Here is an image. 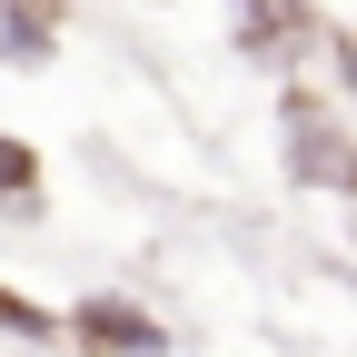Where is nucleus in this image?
<instances>
[{
  "label": "nucleus",
  "instance_id": "obj_1",
  "mask_svg": "<svg viewBox=\"0 0 357 357\" xmlns=\"http://www.w3.org/2000/svg\"><path fill=\"white\" fill-rule=\"evenodd\" d=\"M278 159L298 189H337L357 199V109L337 100V89H307L298 70L278 79Z\"/></svg>",
  "mask_w": 357,
  "mask_h": 357
},
{
  "label": "nucleus",
  "instance_id": "obj_2",
  "mask_svg": "<svg viewBox=\"0 0 357 357\" xmlns=\"http://www.w3.org/2000/svg\"><path fill=\"white\" fill-rule=\"evenodd\" d=\"M60 347H79V357H169L178 337H169L159 307L119 298V288H89L79 307H60Z\"/></svg>",
  "mask_w": 357,
  "mask_h": 357
},
{
  "label": "nucleus",
  "instance_id": "obj_3",
  "mask_svg": "<svg viewBox=\"0 0 357 357\" xmlns=\"http://www.w3.org/2000/svg\"><path fill=\"white\" fill-rule=\"evenodd\" d=\"M238 50H248L268 79H288L307 50H328V30H318L307 0H238Z\"/></svg>",
  "mask_w": 357,
  "mask_h": 357
},
{
  "label": "nucleus",
  "instance_id": "obj_4",
  "mask_svg": "<svg viewBox=\"0 0 357 357\" xmlns=\"http://www.w3.org/2000/svg\"><path fill=\"white\" fill-rule=\"evenodd\" d=\"M60 10L70 0H0V70H50L60 60Z\"/></svg>",
  "mask_w": 357,
  "mask_h": 357
},
{
  "label": "nucleus",
  "instance_id": "obj_5",
  "mask_svg": "<svg viewBox=\"0 0 357 357\" xmlns=\"http://www.w3.org/2000/svg\"><path fill=\"white\" fill-rule=\"evenodd\" d=\"M40 189H50V159L20 129H0V208H40Z\"/></svg>",
  "mask_w": 357,
  "mask_h": 357
},
{
  "label": "nucleus",
  "instance_id": "obj_6",
  "mask_svg": "<svg viewBox=\"0 0 357 357\" xmlns=\"http://www.w3.org/2000/svg\"><path fill=\"white\" fill-rule=\"evenodd\" d=\"M0 337H20V347H60V307H40V298H20L10 278H0Z\"/></svg>",
  "mask_w": 357,
  "mask_h": 357
},
{
  "label": "nucleus",
  "instance_id": "obj_7",
  "mask_svg": "<svg viewBox=\"0 0 357 357\" xmlns=\"http://www.w3.org/2000/svg\"><path fill=\"white\" fill-rule=\"evenodd\" d=\"M328 70H337V100L357 109V30H328Z\"/></svg>",
  "mask_w": 357,
  "mask_h": 357
}]
</instances>
